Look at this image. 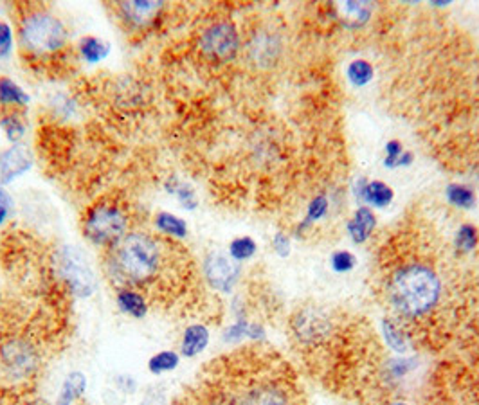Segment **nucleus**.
<instances>
[{
    "instance_id": "22",
    "label": "nucleus",
    "mask_w": 479,
    "mask_h": 405,
    "mask_svg": "<svg viewBox=\"0 0 479 405\" xmlns=\"http://www.w3.org/2000/svg\"><path fill=\"white\" fill-rule=\"evenodd\" d=\"M362 198L378 207H386L393 200V189L384 182H369L362 189Z\"/></svg>"
},
{
    "instance_id": "11",
    "label": "nucleus",
    "mask_w": 479,
    "mask_h": 405,
    "mask_svg": "<svg viewBox=\"0 0 479 405\" xmlns=\"http://www.w3.org/2000/svg\"><path fill=\"white\" fill-rule=\"evenodd\" d=\"M238 405H292L291 395L276 382H256L236 397Z\"/></svg>"
},
{
    "instance_id": "27",
    "label": "nucleus",
    "mask_w": 479,
    "mask_h": 405,
    "mask_svg": "<svg viewBox=\"0 0 479 405\" xmlns=\"http://www.w3.org/2000/svg\"><path fill=\"white\" fill-rule=\"evenodd\" d=\"M478 241H479V235H478V229H476L474 225L465 223V225H462L460 229H457L456 247L460 248L462 253H471L472 248L478 245Z\"/></svg>"
},
{
    "instance_id": "36",
    "label": "nucleus",
    "mask_w": 479,
    "mask_h": 405,
    "mask_svg": "<svg viewBox=\"0 0 479 405\" xmlns=\"http://www.w3.org/2000/svg\"><path fill=\"white\" fill-rule=\"evenodd\" d=\"M139 405H168V402L163 392L149 391V392H146L145 398H143Z\"/></svg>"
},
{
    "instance_id": "37",
    "label": "nucleus",
    "mask_w": 479,
    "mask_h": 405,
    "mask_svg": "<svg viewBox=\"0 0 479 405\" xmlns=\"http://www.w3.org/2000/svg\"><path fill=\"white\" fill-rule=\"evenodd\" d=\"M402 152V146L398 141H391L387 144V166H396V161H398V155Z\"/></svg>"
},
{
    "instance_id": "6",
    "label": "nucleus",
    "mask_w": 479,
    "mask_h": 405,
    "mask_svg": "<svg viewBox=\"0 0 479 405\" xmlns=\"http://www.w3.org/2000/svg\"><path fill=\"white\" fill-rule=\"evenodd\" d=\"M197 45L206 60L224 63L234 60L242 45V38L238 27L231 20H216L200 31Z\"/></svg>"
},
{
    "instance_id": "34",
    "label": "nucleus",
    "mask_w": 479,
    "mask_h": 405,
    "mask_svg": "<svg viewBox=\"0 0 479 405\" xmlns=\"http://www.w3.org/2000/svg\"><path fill=\"white\" fill-rule=\"evenodd\" d=\"M115 386H117L119 391L124 392V395H133L137 389V380L133 379L132 375H117Z\"/></svg>"
},
{
    "instance_id": "31",
    "label": "nucleus",
    "mask_w": 479,
    "mask_h": 405,
    "mask_svg": "<svg viewBox=\"0 0 479 405\" xmlns=\"http://www.w3.org/2000/svg\"><path fill=\"white\" fill-rule=\"evenodd\" d=\"M54 112L62 113V118H74L78 113V105L76 101L69 100V96L65 94H60V96H54L53 101H51Z\"/></svg>"
},
{
    "instance_id": "25",
    "label": "nucleus",
    "mask_w": 479,
    "mask_h": 405,
    "mask_svg": "<svg viewBox=\"0 0 479 405\" xmlns=\"http://www.w3.org/2000/svg\"><path fill=\"white\" fill-rule=\"evenodd\" d=\"M348 78H350V81L353 85L362 87V85H366L369 79L373 78V67L364 60H355L352 65L348 67Z\"/></svg>"
},
{
    "instance_id": "10",
    "label": "nucleus",
    "mask_w": 479,
    "mask_h": 405,
    "mask_svg": "<svg viewBox=\"0 0 479 405\" xmlns=\"http://www.w3.org/2000/svg\"><path fill=\"white\" fill-rule=\"evenodd\" d=\"M35 166V155L27 144H9L0 150V184L15 182L17 179L27 175Z\"/></svg>"
},
{
    "instance_id": "28",
    "label": "nucleus",
    "mask_w": 479,
    "mask_h": 405,
    "mask_svg": "<svg viewBox=\"0 0 479 405\" xmlns=\"http://www.w3.org/2000/svg\"><path fill=\"white\" fill-rule=\"evenodd\" d=\"M382 333L384 339H386V342L389 344L391 349H395V351L398 353H404L405 349H407L404 335H402L400 331H398V328H396V324L391 323L389 319H384L382 321Z\"/></svg>"
},
{
    "instance_id": "38",
    "label": "nucleus",
    "mask_w": 479,
    "mask_h": 405,
    "mask_svg": "<svg viewBox=\"0 0 479 405\" xmlns=\"http://www.w3.org/2000/svg\"><path fill=\"white\" fill-rule=\"evenodd\" d=\"M206 405H238V402L236 397H231V395H225V392H218V395L209 398Z\"/></svg>"
},
{
    "instance_id": "8",
    "label": "nucleus",
    "mask_w": 479,
    "mask_h": 405,
    "mask_svg": "<svg viewBox=\"0 0 479 405\" xmlns=\"http://www.w3.org/2000/svg\"><path fill=\"white\" fill-rule=\"evenodd\" d=\"M202 274L206 283L216 292L229 294L236 287L240 278V265L233 257L220 251L207 253L202 262Z\"/></svg>"
},
{
    "instance_id": "12",
    "label": "nucleus",
    "mask_w": 479,
    "mask_h": 405,
    "mask_svg": "<svg viewBox=\"0 0 479 405\" xmlns=\"http://www.w3.org/2000/svg\"><path fill=\"white\" fill-rule=\"evenodd\" d=\"M115 306L123 315L136 321H143L149 312L148 297L141 292V288L123 287L115 290Z\"/></svg>"
},
{
    "instance_id": "13",
    "label": "nucleus",
    "mask_w": 479,
    "mask_h": 405,
    "mask_svg": "<svg viewBox=\"0 0 479 405\" xmlns=\"http://www.w3.org/2000/svg\"><path fill=\"white\" fill-rule=\"evenodd\" d=\"M211 333L209 328L202 323H193L184 328L181 337V344H179V353L184 358H195L200 353H204L209 346Z\"/></svg>"
},
{
    "instance_id": "17",
    "label": "nucleus",
    "mask_w": 479,
    "mask_h": 405,
    "mask_svg": "<svg viewBox=\"0 0 479 405\" xmlns=\"http://www.w3.org/2000/svg\"><path fill=\"white\" fill-rule=\"evenodd\" d=\"M163 189L164 193L173 196L184 211H195L198 205H200L193 186L186 182V180H182L181 177H177V175H170V177L164 180Z\"/></svg>"
},
{
    "instance_id": "30",
    "label": "nucleus",
    "mask_w": 479,
    "mask_h": 405,
    "mask_svg": "<svg viewBox=\"0 0 479 405\" xmlns=\"http://www.w3.org/2000/svg\"><path fill=\"white\" fill-rule=\"evenodd\" d=\"M341 9L344 11V17H350V26H361L369 15V8L362 2H346L341 6Z\"/></svg>"
},
{
    "instance_id": "41",
    "label": "nucleus",
    "mask_w": 479,
    "mask_h": 405,
    "mask_svg": "<svg viewBox=\"0 0 479 405\" xmlns=\"http://www.w3.org/2000/svg\"><path fill=\"white\" fill-rule=\"evenodd\" d=\"M387 405H407V404H404V402H393V404H387Z\"/></svg>"
},
{
    "instance_id": "5",
    "label": "nucleus",
    "mask_w": 479,
    "mask_h": 405,
    "mask_svg": "<svg viewBox=\"0 0 479 405\" xmlns=\"http://www.w3.org/2000/svg\"><path fill=\"white\" fill-rule=\"evenodd\" d=\"M54 270L76 299H90L97 290V274L87 254L76 245H62L54 253Z\"/></svg>"
},
{
    "instance_id": "7",
    "label": "nucleus",
    "mask_w": 479,
    "mask_h": 405,
    "mask_svg": "<svg viewBox=\"0 0 479 405\" xmlns=\"http://www.w3.org/2000/svg\"><path fill=\"white\" fill-rule=\"evenodd\" d=\"M40 353L24 337H11L0 344V367L8 379L20 382L38 371Z\"/></svg>"
},
{
    "instance_id": "29",
    "label": "nucleus",
    "mask_w": 479,
    "mask_h": 405,
    "mask_svg": "<svg viewBox=\"0 0 479 405\" xmlns=\"http://www.w3.org/2000/svg\"><path fill=\"white\" fill-rule=\"evenodd\" d=\"M249 326H251V323H249L247 319H236V323H233L224 331V335H222L224 337V342H227V344H236L240 340L247 339V335H249Z\"/></svg>"
},
{
    "instance_id": "14",
    "label": "nucleus",
    "mask_w": 479,
    "mask_h": 405,
    "mask_svg": "<svg viewBox=\"0 0 479 405\" xmlns=\"http://www.w3.org/2000/svg\"><path fill=\"white\" fill-rule=\"evenodd\" d=\"M112 44L108 40L96 35H85L78 40L76 51H78L79 60L85 61L87 65H99L105 60H108L112 54Z\"/></svg>"
},
{
    "instance_id": "21",
    "label": "nucleus",
    "mask_w": 479,
    "mask_h": 405,
    "mask_svg": "<svg viewBox=\"0 0 479 405\" xmlns=\"http://www.w3.org/2000/svg\"><path fill=\"white\" fill-rule=\"evenodd\" d=\"M375 225H377V218L371 213V209H368V207H359L355 216L352 218V222L348 223V231H350V236L353 238V241L362 244V241L368 240L369 235L373 232Z\"/></svg>"
},
{
    "instance_id": "19",
    "label": "nucleus",
    "mask_w": 479,
    "mask_h": 405,
    "mask_svg": "<svg viewBox=\"0 0 479 405\" xmlns=\"http://www.w3.org/2000/svg\"><path fill=\"white\" fill-rule=\"evenodd\" d=\"M181 353L175 349H163V351L154 353L146 362V370L149 375L163 376L168 373H173L177 367L181 366Z\"/></svg>"
},
{
    "instance_id": "39",
    "label": "nucleus",
    "mask_w": 479,
    "mask_h": 405,
    "mask_svg": "<svg viewBox=\"0 0 479 405\" xmlns=\"http://www.w3.org/2000/svg\"><path fill=\"white\" fill-rule=\"evenodd\" d=\"M0 204L6 205V207H9V209L13 211L15 207V200H13V195L6 189L4 184H0Z\"/></svg>"
},
{
    "instance_id": "20",
    "label": "nucleus",
    "mask_w": 479,
    "mask_h": 405,
    "mask_svg": "<svg viewBox=\"0 0 479 405\" xmlns=\"http://www.w3.org/2000/svg\"><path fill=\"white\" fill-rule=\"evenodd\" d=\"M0 128L9 144H20L27 134V122L18 110H8L0 116Z\"/></svg>"
},
{
    "instance_id": "42",
    "label": "nucleus",
    "mask_w": 479,
    "mask_h": 405,
    "mask_svg": "<svg viewBox=\"0 0 479 405\" xmlns=\"http://www.w3.org/2000/svg\"><path fill=\"white\" fill-rule=\"evenodd\" d=\"M0 248H2V238H0Z\"/></svg>"
},
{
    "instance_id": "40",
    "label": "nucleus",
    "mask_w": 479,
    "mask_h": 405,
    "mask_svg": "<svg viewBox=\"0 0 479 405\" xmlns=\"http://www.w3.org/2000/svg\"><path fill=\"white\" fill-rule=\"evenodd\" d=\"M9 214H11V209H9V207H6V205L0 204V227L4 225L6 222H8Z\"/></svg>"
},
{
    "instance_id": "4",
    "label": "nucleus",
    "mask_w": 479,
    "mask_h": 405,
    "mask_svg": "<svg viewBox=\"0 0 479 405\" xmlns=\"http://www.w3.org/2000/svg\"><path fill=\"white\" fill-rule=\"evenodd\" d=\"M130 232L127 205L114 198H102L88 205L81 216V235L96 248L111 251Z\"/></svg>"
},
{
    "instance_id": "24",
    "label": "nucleus",
    "mask_w": 479,
    "mask_h": 405,
    "mask_svg": "<svg viewBox=\"0 0 479 405\" xmlns=\"http://www.w3.org/2000/svg\"><path fill=\"white\" fill-rule=\"evenodd\" d=\"M447 198L450 204H454L456 207H466L471 209L476 204V195L472 189L465 188V186H460V184H453L447 188Z\"/></svg>"
},
{
    "instance_id": "2",
    "label": "nucleus",
    "mask_w": 479,
    "mask_h": 405,
    "mask_svg": "<svg viewBox=\"0 0 479 405\" xmlns=\"http://www.w3.org/2000/svg\"><path fill=\"white\" fill-rule=\"evenodd\" d=\"M441 283L431 267L409 263L395 270L387 285V296L402 317L416 319L431 312L440 299Z\"/></svg>"
},
{
    "instance_id": "18",
    "label": "nucleus",
    "mask_w": 479,
    "mask_h": 405,
    "mask_svg": "<svg viewBox=\"0 0 479 405\" xmlns=\"http://www.w3.org/2000/svg\"><path fill=\"white\" fill-rule=\"evenodd\" d=\"M29 105H31V96L24 90L22 85L13 78L0 76V106L8 110H20L27 109Z\"/></svg>"
},
{
    "instance_id": "26",
    "label": "nucleus",
    "mask_w": 479,
    "mask_h": 405,
    "mask_svg": "<svg viewBox=\"0 0 479 405\" xmlns=\"http://www.w3.org/2000/svg\"><path fill=\"white\" fill-rule=\"evenodd\" d=\"M15 49V31L8 20H0V61H8Z\"/></svg>"
},
{
    "instance_id": "1",
    "label": "nucleus",
    "mask_w": 479,
    "mask_h": 405,
    "mask_svg": "<svg viewBox=\"0 0 479 405\" xmlns=\"http://www.w3.org/2000/svg\"><path fill=\"white\" fill-rule=\"evenodd\" d=\"M172 241L148 231H130L114 248L105 251L103 270L117 288L154 285L170 265Z\"/></svg>"
},
{
    "instance_id": "32",
    "label": "nucleus",
    "mask_w": 479,
    "mask_h": 405,
    "mask_svg": "<svg viewBox=\"0 0 479 405\" xmlns=\"http://www.w3.org/2000/svg\"><path fill=\"white\" fill-rule=\"evenodd\" d=\"M353 267H355V256L352 253L341 251V253H335L332 256V269L335 272H350Z\"/></svg>"
},
{
    "instance_id": "16",
    "label": "nucleus",
    "mask_w": 479,
    "mask_h": 405,
    "mask_svg": "<svg viewBox=\"0 0 479 405\" xmlns=\"http://www.w3.org/2000/svg\"><path fill=\"white\" fill-rule=\"evenodd\" d=\"M87 388L88 379L83 371L74 370L71 373H67L62 386H60V391H58L54 405H74L87 392Z\"/></svg>"
},
{
    "instance_id": "3",
    "label": "nucleus",
    "mask_w": 479,
    "mask_h": 405,
    "mask_svg": "<svg viewBox=\"0 0 479 405\" xmlns=\"http://www.w3.org/2000/svg\"><path fill=\"white\" fill-rule=\"evenodd\" d=\"M18 45L24 53L44 60L65 51L71 40L69 27L62 18L47 8H31L18 22Z\"/></svg>"
},
{
    "instance_id": "9",
    "label": "nucleus",
    "mask_w": 479,
    "mask_h": 405,
    "mask_svg": "<svg viewBox=\"0 0 479 405\" xmlns=\"http://www.w3.org/2000/svg\"><path fill=\"white\" fill-rule=\"evenodd\" d=\"M166 4L161 0H128L115 4L119 18L127 27L133 31L148 29L157 22V18L164 13Z\"/></svg>"
},
{
    "instance_id": "15",
    "label": "nucleus",
    "mask_w": 479,
    "mask_h": 405,
    "mask_svg": "<svg viewBox=\"0 0 479 405\" xmlns=\"http://www.w3.org/2000/svg\"><path fill=\"white\" fill-rule=\"evenodd\" d=\"M154 229L157 236L166 240H184L189 235V225L184 218L172 211H159L154 216Z\"/></svg>"
},
{
    "instance_id": "23",
    "label": "nucleus",
    "mask_w": 479,
    "mask_h": 405,
    "mask_svg": "<svg viewBox=\"0 0 479 405\" xmlns=\"http://www.w3.org/2000/svg\"><path fill=\"white\" fill-rule=\"evenodd\" d=\"M256 251H258V245H256V241L252 240L251 236H240V238L229 244V256L233 257L236 263L251 260L256 254Z\"/></svg>"
},
{
    "instance_id": "35",
    "label": "nucleus",
    "mask_w": 479,
    "mask_h": 405,
    "mask_svg": "<svg viewBox=\"0 0 479 405\" xmlns=\"http://www.w3.org/2000/svg\"><path fill=\"white\" fill-rule=\"evenodd\" d=\"M274 248H276V253L283 257L289 256V253H291V241H289V238H286L283 232H277V235L274 236Z\"/></svg>"
},
{
    "instance_id": "33",
    "label": "nucleus",
    "mask_w": 479,
    "mask_h": 405,
    "mask_svg": "<svg viewBox=\"0 0 479 405\" xmlns=\"http://www.w3.org/2000/svg\"><path fill=\"white\" fill-rule=\"evenodd\" d=\"M326 209H328L326 196H316L312 204L308 205V220H319L321 216H325Z\"/></svg>"
}]
</instances>
